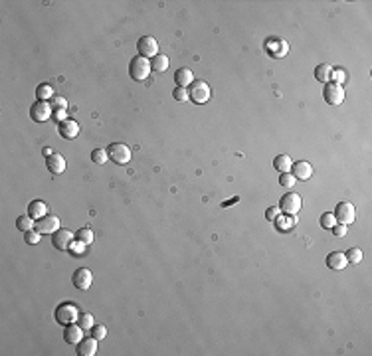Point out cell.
<instances>
[{"label":"cell","instance_id":"obj_1","mask_svg":"<svg viewBox=\"0 0 372 356\" xmlns=\"http://www.w3.org/2000/svg\"><path fill=\"white\" fill-rule=\"evenodd\" d=\"M54 319H56V322L62 324V326L73 324V322H77V319H79V309H77L75 303H62V305L56 309Z\"/></svg>","mask_w":372,"mask_h":356},{"label":"cell","instance_id":"obj_2","mask_svg":"<svg viewBox=\"0 0 372 356\" xmlns=\"http://www.w3.org/2000/svg\"><path fill=\"white\" fill-rule=\"evenodd\" d=\"M151 71H153L151 62H149L147 58L139 56V54H137V56L131 60V64H129V75H131V79H135V81H145V79L151 75Z\"/></svg>","mask_w":372,"mask_h":356},{"label":"cell","instance_id":"obj_3","mask_svg":"<svg viewBox=\"0 0 372 356\" xmlns=\"http://www.w3.org/2000/svg\"><path fill=\"white\" fill-rule=\"evenodd\" d=\"M107 156L111 162L119 164V166H125L131 162V148L125 142H113L107 146Z\"/></svg>","mask_w":372,"mask_h":356},{"label":"cell","instance_id":"obj_4","mask_svg":"<svg viewBox=\"0 0 372 356\" xmlns=\"http://www.w3.org/2000/svg\"><path fill=\"white\" fill-rule=\"evenodd\" d=\"M210 85L206 81H194L190 87H188V99L196 105H202L210 99Z\"/></svg>","mask_w":372,"mask_h":356},{"label":"cell","instance_id":"obj_5","mask_svg":"<svg viewBox=\"0 0 372 356\" xmlns=\"http://www.w3.org/2000/svg\"><path fill=\"white\" fill-rule=\"evenodd\" d=\"M323 99H325L329 105H340V103L344 101V89H342V85L337 83V81H329V83H325Z\"/></svg>","mask_w":372,"mask_h":356},{"label":"cell","instance_id":"obj_6","mask_svg":"<svg viewBox=\"0 0 372 356\" xmlns=\"http://www.w3.org/2000/svg\"><path fill=\"white\" fill-rule=\"evenodd\" d=\"M52 115H54V109H52L50 101H36L30 107V117L36 123H46L48 119H52Z\"/></svg>","mask_w":372,"mask_h":356},{"label":"cell","instance_id":"obj_7","mask_svg":"<svg viewBox=\"0 0 372 356\" xmlns=\"http://www.w3.org/2000/svg\"><path fill=\"white\" fill-rule=\"evenodd\" d=\"M301 196L295 194V192H289V194H283L281 196V202H279V210L287 216H295L299 210H301Z\"/></svg>","mask_w":372,"mask_h":356},{"label":"cell","instance_id":"obj_8","mask_svg":"<svg viewBox=\"0 0 372 356\" xmlns=\"http://www.w3.org/2000/svg\"><path fill=\"white\" fill-rule=\"evenodd\" d=\"M333 214H335V220H337V224H344V226L352 224V222H354V218H356L354 206H352L350 202H338Z\"/></svg>","mask_w":372,"mask_h":356},{"label":"cell","instance_id":"obj_9","mask_svg":"<svg viewBox=\"0 0 372 356\" xmlns=\"http://www.w3.org/2000/svg\"><path fill=\"white\" fill-rule=\"evenodd\" d=\"M34 230H38L40 234H56L58 230H60V218L58 216H54V214H46L44 218H40V220H36V228Z\"/></svg>","mask_w":372,"mask_h":356},{"label":"cell","instance_id":"obj_10","mask_svg":"<svg viewBox=\"0 0 372 356\" xmlns=\"http://www.w3.org/2000/svg\"><path fill=\"white\" fill-rule=\"evenodd\" d=\"M137 52H139V56H143L147 60L155 58L159 54V44H157V40L153 36H143L139 40V44H137Z\"/></svg>","mask_w":372,"mask_h":356},{"label":"cell","instance_id":"obj_11","mask_svg":"<svg viewBox=\"0 0 372 356\" xmlns=\"http://www.w3.org/2000/svg\"><path fill=\"white\" fill-rule=\"evenodd\" d=\"M71 281H73L75 289L87 291V289L91 287V283H93V273H91V269H87V267H79V269H75Z\"/></svg>","mask_w":372,"mask_h":356},{"label":"cell","instance_id":"obj_12","mask_svg":"<svg viewBox=\"0 0 372 356\" xmlns=\"http://www.w3.org/2000/svg\"><path fill=\"white\" fill-rule=\"evenodd\" d=\"M73 242V234L69 232V230H66V228H60L56 234H52V246L56 248V249H60V251H66V249H69V244Z\"/></svg>","mask_w":372,"mask_h":356},{"label":"cell","instance_id":"obj_13","mask_svg":"<svg viewBox=\"0 0 372 356\" xmlns=\"http://www.w3.org/2000/svg\"><path fill=\"white\" fill-rule=\"evenodd\" d=\"M291 174L297 178V180H309V178L313 176V166L307 162V160H297V162H293V166H291Z\"/></svg>","mask_w":372,"mask_h":356},{"label":"cell","instance_id":"obj_14","mask_svg":"<svg viewBox=\"0 0 372 356\" xmlns=\"http://www.w3.org/2000/svg\"><path fill=\"white\" fill-rule=\"evenodd\" d=\"M46 166H48V170L52 172V174H64L66 172V158L62 156V154H58V152H54L52 156H48L46 158Z\"/></svg>","mask_w":372,"mask_h":356},{"label":"cell","instance_id":"obj_15","mask_svg":"<svg viewBox=\"0 0 372 356\" xmlns=\"http://www.w3.org/2000/svg\"><path fill=\"white\" fill-rule=\"evenodd\" d=\"M81 338H83V328H81L77 322L66 326V330H64V340H66L68 344H79Z\"/></svg>","mask_w":372,"mask_h":356},{"label":"cell","instance_id":"obj_16","mask_svg":"<svg viewBox=\"0 0 372 356\" xmlns=\"http://www.w3.org/2000/svg\"><path fill=\"white\" fill-rule=\"evenodd\" d=\"M58 131H60V137L71 141V139H75V137L79 135V125H77L75 121L68 119V121H64V123L58 125Z\"/></svg>","mask_w":372,"mask_h":356},{"label":"cell","instance_id":"obj_17","mask_svg":"<svg viewBox=\"0 0 372 356\" xmlns=\"http://www.w3.org/2000/svg\"><path fill=\"white\" fill-rule=\"evenodd\" d=\"M346 265H348V261H346V255H344L342 251H333V253H329V257H327V267H329V269H333V271H342Z\"/></svg>","mask_w":372,"mask_h":356},{"label":"cell","instance_id":"obj_18","mask_svg":"<svg viewBox=\"0 0 372 356\" xmlns=\"http://www.w3.org/2000/svg\"><path fill=\"white\" fill-rule=\"evenodd\" d=\"M97 338H93V336H85V338H81V342L77 344V352L81 354V356H93L95 352H97Z\"/></svg>","mask_w":372,"mask_h":356},{"label":"cell","instance_id":"obj_19","mask_svg":"<svg viewBox=\"0 0 372 356\" xmlns=\"http://www.w3.org/2000/svg\"><path fill=\"white\" fill-rule=\"evenodd\" d=\"M174 83H178V87H190L192 83H194V75H192V71L188 70V68H180V70H176V73H174Z\"/></svg>","mask_w":372,"mask_h":356},{"label":"cell","instance_id":"obj_20","mask_svg":"<svg viewBox=\"0 0 372 356\" xmlns=\"http://www.w3.org/2000/svg\"><path fill=\"white\" fill-rule=\"evenodd\" d=\"M28 214L34 218V220H40L48 214V204L44 200H34L28 204Z\"/></svg>","mask_w":372,"mask_h":356},{"label":"cell","instance_id":"obj_21","mask_svg":"<svg viewBox=\"0 0 372 356\" xmlns=\"http://www.w3.org/2000/svg\"><path fill=\"white\" fill-rule=\"evenodd\" d=\"M333 71L335 70L329 64H321L315 68V79L321 83H329V81H333Z\"/></svg>","mask_w":372,"mask_h":356},{"label":"cell","instance_id":"obj_22","mask_svg":"<svg viewBox=\"0 0 372 356\" xmlns=\"http://www.w3.org/2000/svg\"><path fill=\"white\" fill-rule=\"evenodd\" d=\"M273 166H275V170H277L279 174H283V172H289V170H291L293 160H291V156H287V154H277L275 160H273Z\"/></svg>","mask_w":372,"mask_h":356},{"label":"cell","instance_id":"obj_23","mask_svg":"<svg viewBox=\"0 0 372 356\" xmlns=\"http://www.w3.org/2000/svg\"><path fill=\"white\" fill-rule=\"evenodd\" d=\"M16 228L20 230V232H30V230H34L36 228V222H34V218L26 212V214H22V216H18V220H16Z\"/></svg>","mask_w":372,"mask_h":356},{"label":"cell","instance_id":"obj_24","mask_svg":"<svg viewBox=\"0 0 372 356\" xmlns=\"http://www.w3.org/2000/svg\"><path fill=\"white\" fill-rule=\"evenodd\" d=\"M36 99H38V101H52V99H54V89H52V85L40 83V85L36 87Z\"/></svg>","mask_w":372,"mask_h":356},{"label":"cell","instance_id":"obj_25","mask_svg":"<svg viewBox=\"0 0 372 356\" xmlns=\"http://www.w3.org/2000/svg\"><path fill=\"white\" fill-rule=\"evenodd\" d=\"M169 58L165 56V54H157L155 58H153V62H151V68L155 70V71H167L169 70Z\"/></svg>","mask_w":372,"mask_h":356},{"label":"cell","instance_id":"obj_26","mask_svg":"<svg viewBox=\"0 0 372 356\" xmlns=\"http://www.w3.org/2000/svg\"><path fill=\"white\" fill-rule=\"evenodd\" d=\"M85 248H87V244H83V242H79V240H73L71 244H69V253L73 255V257H81L83 253H85Z\"/></svg>","mask_w":372,"mask_h":356},{"label":"cell","instance_id":"obj_27","mask_svg":"<svg viewBox=\"0 0 372 356\" xmlns=\"http://www.w3.org/2000/svg\"><path fill=\"white\" fill-rule=\"evenodd\" d=\"M75 240H79V242H83V244H91L93 242V232L89 230V228H79L77 232H75Z\"/></svg>","mask_w":372,"mask_h":356},{"label":"cell","instance_id":"obj_28","mask_svg":"<svg viewBox=\"0 0 372 356\" xmlns=\"http://www.w3.org/2000/svg\"><path fill=\"white\" fill-rule=\"evenodd\" d=\"M107 150L105 148H95V150H91V160L95 162V164H105L107 162Z\"/></svg>","mask_w":372,"mask_h":356},{"label":"cell","instance_id":"obj_29","mask_svg":"<svg viewBox=\"0 0 372 356\" xmlns=\"http://www.w3.org/2000/svg\"><path fill=\"white\" fill-rule=\"evenodd\" d=\"M319 224H321V228H325V230H331V228H333V226L337 224V220H335V214H333V212H325V214L321 216Z\"/></svg>","mask_w":372,"mask_h":356},{"label":"cell","instance_id":"obj_30","mask_svg":"<svg viewBox=\"0 0 372 356\" xmlns=\"http://www.w3.org/2000/svg\"><path fill=\"white\" fill-rule=\"evenodd\" d=\"M344 255H346V261H348V263H360V261H362V251H360L358 248H350Z\"/></svg>","mask_w":372,"mask_h":356},{"label":"cell","instance_id":"obj_31","mask_svg":"<svg viewBox=\"0 0 372 356\" xmlns=\"http://www.w3.org/2000/svg\"><path fill=\"white\" fill-rule=\"evenodd\" d=\"M295 182H297V178H295L291 172H283V174L279 176V184H281L283 188H291Z\"/></svg>","mask_w":372,"mask_h":356},{"label":"cell","instance_id":"obj_32","mask_svg":"<svg viewBox=\"0 0 372 356\" xmlns=\"http://www.w3.org/2000/svg\"><path fill=\"white\" fill-rule=\"evenodd\" d=\"M77 324L83 328V330H89L91 326H93V317L89 315V313H83V315H79V319H77Z\"/></svg>","mask_w":372,"mask_h":356},{"label":"cell","instance_id":"obj_33","mask_svg":"<svg viewBox=\"0 0 372 356\" xmlns=\"http://www.w3.org/2000/svg\"><path fill=\"white\" fill-rule=\"evenodd\" d=\"M89 332H91V336L97 338V340H103V338L107 336V328H105L103 324H93V326L89 328Z\"/></svg>","mask_w":372,"mask_h":356},{"label":"cell","instance_id":"obj_34","mask_svg":"<svg viewBox=\"0 0 372 356\" xmlns=\"http://www.w3.org/2000/svg\"><path fill=\"white\" fill-rule=\"evenodd\" d=\"M40 232L38 230H30V232H26L24 234V242H28V244H32V246H36L38 242H40Z\"/></svg>","mask_w":372,"mask_h":356},{"label":"cell","instance_id":"obj_35","mask_svg":"<svg viewBox=\"0 0 372 356\" xmlns=\"http://www.w3.org/2000/svg\"><path fill=\"white\" fill-rule=\"evenodd\" d=\"M172 97L176 99V101H188V89L186 87H176L174 91H172Z\"/></svg>","mask_w":372,"mask_h":356},{"label":"cell","instance_id":"obj_36","mask_svg":"<svg viewBox=\"0 0 372 356\" xmlns=\"http://www.w3.org/2000/svg\"><path fill=\"white\" fill-rule=\"evenodd\" d=\"M50 105H52L54 111H58V109H68V101H66L64 97H54V99L50 101Z\"/></svg>","mask_w":372,"mask_h":356},{"label":"cell","instance_id":"obj_37","mask_svg":"<svg viewBox=\"0 0 372 356\" xmlns=\"http://www.w3.org/2000/svg\"><path fill=\"white\" fill-rule=\"evenodd\" d=\"M52 119H54L58 125H60V123H64V121H68V109H58V111H54Z\"/></svg>","mask_w":372,"mask_h":356},{"label":"cell","instance_id":"obj_38","mask_svg":"<svg viewBox=\"0 0 372 356\" xmlns=\"http://www.w3.org/2000/svg\"><path fill=\"white\" fill-rule=\"evenodd\" d=\"M279 214H281V210H279L277 206H271V208H268V210H266V220H270V222H275Z\"/></svg>","mask_w":372,"mask_h":356},{"label":"cell","instance_id":"obj_39","mask_svg":"<svg viewBox=\"0 0 372 356\" xmlns=\"http://www.w3.org/2000/svg\"><path fill=\"white\" fill-rule=\"evenodd\" d=\"M331 232H333L337 238H344V236H346V232H348V228H346L344 224H335V226L331 228Z\"/></svg>","mask_w":372,"mask_h":356},{"label":"cell","instance_id":"obj_40","mask_svg":"<svg viewBox=\"0 0 372 356\" xmlns=\"http://www.w3.org/2000/svg\"><path fill=\"white\" fill-rule=\"evenodd\" d=\"M333 77H335V79H337V83H340V81H342V77H344V73H342V71H338V70H337V71H333Z\"/></svg>","mask_w":372,"mask_h":356},{"label":"cell","instance_id":"obj_41","mask_svg":"<svg viewBox=\"0 0 372 356\" xmlns=\"http://www.w3.org/2000/svg\"><path fill=\"white\" fill-rule=\"evenodd\" d=\"M42 152H44V156H46V158H48V156H52V154H54V152H52V150H50V148H44V150H42Z\"/></svg>","mask_w":372,"mask_h":356}]
</instances>
